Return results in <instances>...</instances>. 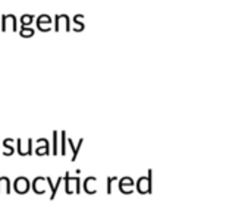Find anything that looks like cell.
I'll return each mask as SVG.
<instances>
[{"mask_svg": "<svg viewBox=\"0 0 251 211\" xmlns=\"http://www.w3.org/2000/svg\"><path fill=\"white\" fill-rule=\"evenodd\" d=\"M21 34H22L24 37H31V35L34 34V31H32L31 28H26V26H22V29H21Z\"/></svg>", "mask_w": 251, "mask_h": 211, "instance_id": "obj_4", "label": "cell"}, {"mask_svg": "<svg viewBox=\"0 0 251 211\" xmlns=\"http://www.w3.org/2000/svg\"><path fill=\"white\" fill-rule=\"evenodd\" d=\"M82 141H84V140H79V141H78V145L75 147V145H74V141H72V140H68V142L71 144V147H72V151H74V156H72V162H74V160L76 159V156H78V151H79V147L82 145Z\"/></svg>", "mask_w": 251, "mask_h": 211, "instance_id": "obj_2", "label": "cell"}, {"mask_svg": "<svg viewBox=\"0 0 251 211\" xmlns=\"http://www.w3.org/2000/svg\"><path fill=\"white\" fill-rule=\"evenodd\" d=\"M65 142H66V132L63 131V132H62V153H60V154H63V156L66 154V147H65Z\"/></svg>", "mask_w": 251, "mask_h": 211, "instance_id": "obj_5", "label": "cell"}, {"mask_svg": "<svg viewBox=\"0 0 251 211\" xmlns=\"http://www.w3.org/2000/svg\"><path fill=\"white\" fill-rule=\"evenodd\" d=\"M113 181H116V178H110V179L107 181V194L112 192V182H113Z\"/></svg>", "mask_w": 251, "mask_h": 211, "instance_id": "obj_6", "label": "cell"}, {"mask_svg": "<svg viewBox=\"0 0 251 211\" xmlns=\"http://www.w3.org/2000/svg\"><path fill=\"white\" fill-rule=\"evenodd\" d=\"M32 19H34V16H32V15H24V16L21 18V23H22V26H28V25L32 22Z\"/></svg>", "mask_w": 251, "mask_h": 211, "instance_id": "obj_3", "label": "cell"}, {"mask_svg": "<svg viewBox=\"0 0 251 211\" xmlns=\"http://www.w3.org/2000/svg\"><path fill=\"white\" fill-rule=\"evenodd\" d=\"M46 23H51V19L47 16V15H41V16H38V19H37V26L40 28V29H43V31H46V29H49L47 26H46Z\"/></svg>", "mask_w": 251, "mask_h": 211, "instance_id": "obj_1", "label": "cell"}]
</instances>
